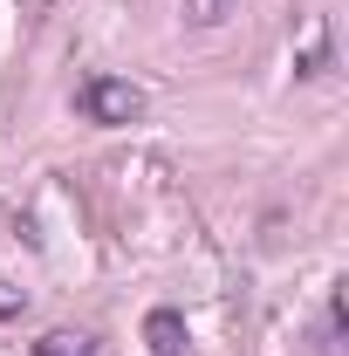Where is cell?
I'll list each match as a JSON object with an SVG mask.
<instances>
[{
  "label": "cell",
  "instance_id": "4",
  "mask_svg": "<svg viewBox=\"0 0 349 356\" xmlns=\"http://www.w3.org/2000/svg\"><path fill=\"white\" fill-rule=\"evenodd\" d=\"M322 356H343V288L329 295V322H322Z\"/></svg>",
  "mask_w": 349,
  "mask_h": 356
},
{
  "label": "cell",
  "instance_id": "2",
  "mask_svg": "<svg viewBox=\"0 0 349 356\" xmlns=\"http://www.w3.org/2000/svg\"><path fill=\"white\" fill-rule=\"evenodd\" d=\"M144 343H151V356H185L192 350V329H185L178 309H151L144 315Z\"/></svg>",
  "mask_w": 349,
  "mask_h": 356
},
{
  "label": "cell",
  "instance_id": "5",
  "mask_svg": "<svg viewBox=\"0 0 349 356\" xmlns=\"http://www.w3.org/2000/svg\"><path fill=\"white\" fill-rule=\"evenodd\" d=\"M226 7H233V0H185V21H192V28H219Z\"/></svg>",
  "mask_w": 349,
  "mask_h": 356
},
{
  "label": "cell",
  "instance_id": "3",
  "mask_svg": "<svg viewBox=\"0 0 349 356\" xmlns=\"http://www.w3.org/2000/svg\"><path fill=\"white\" fill-rule=\"evenodd\" d=\"M35 356H96V343H89L83 329H48L42 343H35Z\"/></svg>",
  "mask_w": 349,
  "mask_h": 356
},
{
  "label": "cell",
  "instance_id": "6",
  "mask_svg": "<svg viewBox=\"0 0 349 356\" xmlns=\"http://www.w3.org/2000/svg\"><path fill=\"white\" fill-rule=\"evenodd\" d=\"M28 309V295H21V288H14V281H0V322H14V315Z\"/></svg>",
  "mask_w": 349,
  "mask_h": 356
},
{
  "label": "cell",
  "instance_id": "1",
  "mask_svg": "<svg viewBox=\"0 0 349 356\" xmlns=\"http://www.w3.org/2000/svg\"><path fill=\"white\" fill-rule=\"evenodd\" d=\"M76 110H83L89 124L117 131V124H137V117H144V89L124 83V76H83V89H76Z\"/></svg>",
  "mask_w": 349,
  "mask_h": 356
}]
</instances>
